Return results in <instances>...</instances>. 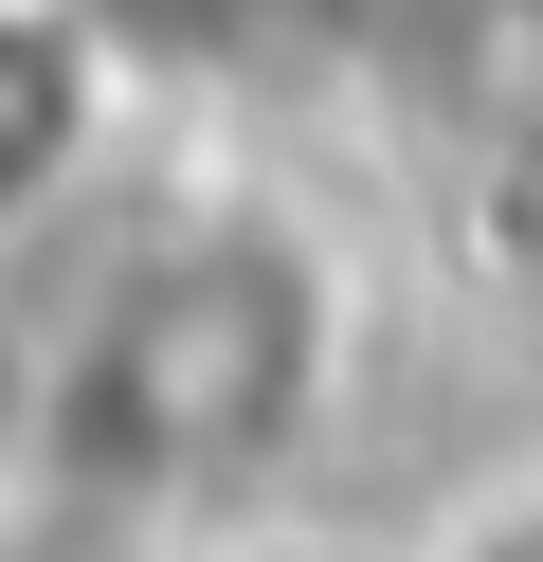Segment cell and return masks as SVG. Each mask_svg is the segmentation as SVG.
Segmentation results:
<instances>
[{
    "mask_svg": "<svg viewBox=\"0 0 543 562\" xmlns=\"http://www.w3.org/2000/svg\"><path fill=\"white\" fill-rule=\"evenodd\" d=\"M326 400H344V255L290 200H181L72 272L0 436L72 508L253 526L272 472L326 436Z\"/></svg>",
    "mask_w": 543,
    "mask_h": 562,
    "instance_id": "1",
    "label": "cell"
},
{
    "mask_svg": "<svg viewBox=\"0 0 543 562\" xmlns=\"http://www.w3.org/2000/svg\"><path fill=\"white\" fill-rule=\"evenodd\" d=\"M127 55L72 19V0H0V255L55 236L72 200L109 182V127H127Z\"/></svg>",
    "mask_w": 543,
    "mask_h": 562,
    "instance_id": "2",
    "label": "cell"
},
{
    "mask_svg": "<svg viewBox=\"0 0 543 562\" xmlns=\"http://www.w3.org/2000/svg\"><path fill=\"white\" fill-rule=\"evenodd\" d=\"M145 91H308L362 55V0H72Z\"/></svg>",
    "mask_w": 543,
    "mask_h": 562,
    "instance_id": "3",
    "label": "cell"
},
{
    "mask_svg": "<svg viewBox=\"0 0 543 562\" xmlns=\"http://www.w3.org/2000/svg\"><path fill=\"white\" fill-rule=\"evenodd\" d=\"M417 562H543V472H489V490H471V508L434 526Z\"/></svg>",
    "mask_w": 543,
    "mask_h": 562,
    "instance_id": "4",
    "label": "cell"
},
{
    "mask_svg": "<svg viewBox=\"0 0 543 562\" xmlns=\"http://www.w3.org/2000/svg\"><path fill=\"white\" fill-rule=\"evenodd\" d=\"M217 562H381V544H326V526H236Z\"/></svg>",
    "mask_w": 543,
    "mask_h": 562,
    "instance_id": "5",
    "label": "cell"
},
{
    "mask_svg": "<svg viewBox=\"0 0 543 562\" xmlns=\"http://www.w3.org/2000/svg\"><path fill=\"white\" fill-rule=\"evenodd\" d=\"M507 37H525V55H543V0H507Z\"/></svg>",
    "mask_w": 543,
    "mask_h": 562,
    "instance_id": "6",
    "label": "cell"
}]
</instances>
